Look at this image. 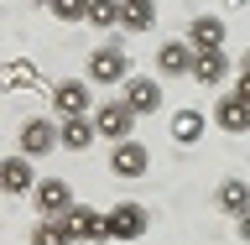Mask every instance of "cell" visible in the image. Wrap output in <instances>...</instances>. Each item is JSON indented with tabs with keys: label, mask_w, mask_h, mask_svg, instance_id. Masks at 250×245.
Returning a JSON list of instances; mask_svg holds the SVG:
<instances>
[{
	"label": "cell",
	"mask_w": 250,
	"mask_h": 245,
	"mask_svg": "<svg viewBox=\"0 0 250 245\" xmlns=\"http://www.w3.org/2000/svg\"><path fill=\"white\" fill-rule=\"evenodd\" d=\"M151 167V156H146V146H141V141H115V152H109V172H115V178H141V172Z\"/></svg>",
	"instance_id": "obj_6"
},
{
	"label": "cell",
	"mask_w": 250,
	"mask_h": 245,
	"mask_svg": "<svg viewBox=\"0 0 250 245\" xmlns=\"http://www.w3.org/2000/svg\"><path fill=\"white\" fill-rule=\"evenodd\" d=\"M115 26H125V31H151L156 26V5L151 0H120V21Z\"/></svg>",
	"instance_id": "obj_14"
},
{
	"label": "cell",
	"mask_w": 250,
	"mask_h": 245,
	"mask_svg": "<svg viewBox=\"0 0 250 245\" xmlns=\"http://www.w3.org/2000/svg\"><path fill=\"white\" fill-rule=\"evenodd\" d=\"M188 47H224V21H219V16H193Z\"/></svg>",
	"instance_id": "obj_15"
},
{
	"label": "cell",
	"mask_w": 250,
	"mask_h": 245,
	"mask_svg": "<svg viewBox=\"0 0 250 245\" xmlns=\"http://www.w3.org/2000/svg\"><path fill=\"white\" fill-rule=\"evenodd\" d=\"M146 235V209L141 203H115L104 214V240H141Z\"/></svg>",
	"instance_id": "obj_1"
},
{
	"label": "cell",
	"mask_w": 250,
	"mask_h": 245,
	"mask_svg": "<svg viewBox=\"0 0 250 245\" xmlns=\"http://www.w3.org/2000/svg\"><path fill=\"white\" fill-rule=\"evenodd\" d=\"M125 94H120V105L130 110V115H151V110H162V84L156 78H120Z\"/></svg>",
	"instance_id": "obj_4"
},
{
	"label": "cell",
	"mask_w": 250,
	"mask_h": 245,
	"mask_svg": "<svg viewBox=\"0 0 250 245\" xmlns=\"http://www.w3.org/2000/svg\"><path fill=\"white\" fill-rule=\"evenodd\" d=\"M130 125H136V115H130L120 99H109V105L94 110V136H104V141H125V136H130Z\"/></svg>",
	"instance_id": "obj_5"
},
{
	"label": "cell",
	"mask_w": 250,
	"mask_h": 245,
	"mask_svg": "<svg viewBox=\"0 0 250 245\" xmlns=\"http://www.w3.org/2000/svg\"><path fill=\"white\" fill-rule=\"evenodd\" d=\"M208 131V120H203L198 110H177L172 115V141H183V146H193V141Z\"/></svg>",
	"instance_id": "obj_16"
},
{
	"label": "cell",
	"mask_w": 250,
	"mask_h": 245,
	"mask_svg": "<svg viewBox=\"0 0 250 245\" xmlns=\"http://www.w3.org/2000/svg\"><path fill=\"white\" fill-rule=\"evenodd\" d=\"M31 199H37V214H42V219H58L62 209L73 203V193H68V183L47 178V183H31Z\"/></svg>",
	"instance_id": "obj_8"
},
{
	"label": "cell",
	"mask_w": 250,
	"mask_h": 245,
	"mask_svg": "<svg viewBox=\"0 0 250 245\" xmlns=\"http://www.w3.org/2000/svg\"><path fill=\"white\" fill-rule=\"evenodd\" d=\"M219 209H224V214H245L250 209V188L240 183V178H229V183L219 188Z\"/></svg>",
	"instance_id": "obj_18"
},
{
	"label": "cell",
	"mask_w": 250,
	"mask_h": 245,
	"mask_svg": "<svg viewBox=\"0 0 250 245\" xmlns=\"http://www.w3.org/2000/svg\"><path fill=\"white\" fill-rule=\"evenodd\" d=\"M52 105H58L62 115H89V89H83L78 78H62L58 89H52Z\"/></svg>",
	"instance_id": "obj_13"
},
{
	"label": "cell",
	"mask_w": 250,
	"mask_h": 245,
	"mask_svg": "<svg viewBox=\"0 0 250 245\" xmlns=\"http://www.w3.org/2000/svg\"><path fill=\"white\" fill-rule=\"evenodd\" d=\"M58 146V125L52 120H26L21 125V156H47Z\"/></svg>",
	"instance_id": "obj_9"
},
{
	"label": "cell",
	"mask_w": 250,
	"mask_h": 245,
	"mask_svg": "<svg viewBox=\"0 0 250 245\" xmlns=\"http://www.w3.org/2000/svg\"><path fill=\"white\" fill-rule=\"evenodd\" d=\"M94 26H115L120 21V0H89V11H83Z\"/></svg>",
	"instance_id": "obj_19"
},
{
	"label": "cell",
	"mask_w": 250,
	"mask_h": 245,
	"mask_svg": "<svg viewBox=\"0 0 250 245\" xmlns=\"http://www.w3.org/2000/svg\"><path fill=\"white\" fill-rule=\"evenodd\" d=\"M125 68H130L125 47H99V52L89 58V78H94V84H120Z\"/></svg>",
	"instance_id": "obj_7"
},
{
	"label": "cell",
	"mask_w": 250,
	"mask_h": 245,
	"mask_svg": "<svg viewBox=\"0 0 250 245\" xmlns=\"http://www.w3.org/2000/svg\"><path fill=\"white\" fill-rule=\"evenodd\" d=\"M62 235L68 240H104V214H94V209H83V203H68L58 214Z\"/></svg>",
	"instance_id": "obj_2"
},
{
	"label": "cell",
	"mask_w": 250,
	"mask_h": 245,
	"mask_svg": "<svg viewBox=\"0 0 250 245\" xmlns=\"http://www.w3.org/2000/svg\"><path fill=\"white\" fill-rule=\"evenodd\" d=\"M214 120H219V131H250V99H240V94H224L214 105Z\"/></svg>",
	"instance_id": "obj_11"
},
{
	"label": "cell",
	"mask_w": 250,
	"mask_h": 245,
	"mask_svg": "<svg viewBox=\"0 0 250 245\" xmlns=\"http://www.w3.org/2000/svg\"><path fill=\"white\" fill-rule=\"evenodd\" d=\"M94 141H99V136H94L89 115H68V120L58 125V146H68V152H89Z\"/></svg>",
	"instance_id": "obj_12"
},
{
	"label": "cell",
	"mask_w": 250,
	"mask_h": 245,
	"mask_svg": "<svg viewBox=\"0 0 250 245\" xmlns=\"http://www.w3.org/2000/svg\"><path fill=\"white\" fill-rule=\"evenodd\" d=\"M188 58H193V47H188V42H167V47H156V68H162L167 78L188 73Z\"/></svg>",
	"instance_id": "obj_17"
},
{
	"label": "cell",
	"mask_w": 250,
	"mask_h": 245,
	"mask_svg": "<svg viewBox=\"0 0 250 245\" xmlns=\"http://www.w3.org/2000/svg\"><path fill=\"white\" fill-rule=\"evenodd\" d=\"M224 73H229V58H224V47H193V58H188V78H198L203 89H214Z\"/></svg>",
	"instance_id": "obj_3"
},
{
	"label": "cell",
	"mask_w": 250,
	"mask_h": 245,
	"mask_svg": "<svg viewBox=\"0 0 250 245\" xmlns=\"http://www.w3.org/2000/svg\"><path fill=\"white\" fill-rule=\"evenodd\" d=\"M42 5H47V0H42Z\"/></svg>",
	"instance_id": "obj_22"
},
{
	"label": "cell",
	"mask_w": 250,
	"mask_h": 245,
	"mask_svg": "<svg viewBox=\"0 0 250 245\" xmlns=\"http://www.w3.org/2000/svg\"><path fill=\"white\" fill-rule=\"evenodd\" d=\"M37 172H31V156H5L0 162V193H31Z\"/></svg>",
	"instance_id": "obj_10"
},
{
	"label": "cell",
	"mask_w": 250,
	"mask_h": 245,
	"mask_svg": "<svg viewBox=\"0 0 250 245\" xmlns=\"http://www.w3.org/2000/svg\"><path fill=\"white\" fill-rule=\"evenodd\" d=\"M47 5L58 21H83V11H89V0H47Z\"/></svg>",
	"instance_id": "obj_21"
},
{
	"label": "cell",
	"mask_w": 250,
	"mask_h": 245,
	"mask_svg": "<svg viewBox=\"0 0 250 245\" xmlns=\"http://www.w3.org/2000/svg\"><path fill=\"white\" fill-rule=\"evenodd\" d=\"M31 245H73V240L62 235V224H58V219H42V224L31 230Z\"/></svg>",
	"instance_id": "obj_20"
}]
</instances>
